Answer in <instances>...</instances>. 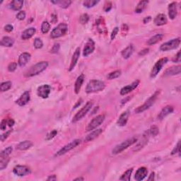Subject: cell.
Here are the masks:
<instances>
[{
	"label": "cell",
	"mask_w": 181,
	"mask_h": 181,
	"mask_svg": "<svg viewBox=\"0 0 181 181\" xmlns=\"http://www.w3.org/2000/svg\"><path fill=\"white\" fill-rule=\"evenodd\" d=\"M48 67V62H40L33 65L27 72L25 73L24 76L26 77H32V76L38 75V74L42 73L44 70L46 69V68Z\"/></svg>",
	"instance_id": "obj_1"
},
{
	"label": "cell",
	"mask_w": 181,
	"mask_h": 181,
	"mask_svg": "<svg viewBox=\"0 0 181 181\" xmlns=\"http://www.w3.org/2000/svg\"><path fill=\"white\" fill-rule=\"evenodd\" d=\"M137 141H138V139L135 137H131L130 139H126L125 141L123 142L122 143L114 147V149L112 150V154L116 155V154H118V153H120L121 152H123L124 150H125V149H127L128 147L132 146L133 144L137 143Z\"/></svg>",
	"instance_id": "obj_2"
},
{
	"label": "cell",
	"mask_w": 181,
	"mask_h": 181,
	"mask_svg": "<svg viewBox=\"0 0 181 181\" xmlns=\"http://www.w3.org/2000/svg\"><path fill=\"white\" fill-rule=\"evenodd\" d=\"M105 87V85L103 81L94 79V80L90 81L89 82L87 83V87H86V92H87V94H92V93L99 92L104 90Z\"/></svg>",
	"instance_id": "obj_3"
},
{
	"label": "cell",
	"mask_w": 181,
	"mask_h": 181,
	"mask_svg": "<svg viewBox=\"0 0 181 181\" xmlns=\"http://www.w3.org/2000/svg\"><path fill=\"white\" fill-rule=\"evenodd\" d=\"M159 94H160L159 90H157V91H156L154 94H153L152 96H151L150 98H149L148 100H147L145 103L143 104V105H141V106H139V107L136 108L135 110V113L139 114V113H143L144 111H145V110H148L149 108L151 107V106L154 104L155 101H157V99Z\"/></svg>",
	"instance_id": "obj_4"
},
{
	"label": "cell",
	"mask_w": 181,
	"mask_h": 181,
	"mask_svg": "<svg viewBox=\"0 0 181 181\" xmlns=\"http://www.w3.org/2000/svg\"><path fill=\"white\" fill-rule=\"evenodd\" d=\"M67 25L64 24V23H62V24H60L57 26L53 29L50 33V37L52 38H58L62 37L67 33Z\"/></svg>",
	"instance_id": "obj_5"
},
{
	"label": "cell",
	"mask_w": 181,
	"mask_h": 181,
	"mask_svg": "<svg viewBox=\"0 0 181 181\" xmlns=\"http://www.w3.org/2000/svg\"><path fill=\"white\" fill-rule=\"evenodd\" d=\"M93 105H94V103H93L92 101L87 102V103L80 110H79L77 113L74 115L73 120H72V122H73V123H76V122H78L80 120L82 119L83 117L87 114L88 112L91 109Z\"/></svg>",
	"instance_id": "obj_6"
},
{
	"label": "cell",
	"mask_w": 181,
	"mask_h": 181,
	"mask_svg": "<svg viewBox=\"0 0 181 181\" xmlns=\"http://www.w3.org/2000/svg\"><path fill=\"white\" fill-rule=\"evenodd\" d=\"M180 44V38H175V39H172L170 41H168L165 43L162 44L160 46V50L163 52L170 51L172 50L176 49L177 47H179Z\"/></svg>",
	"instance_id": "obj_7"
},
{
	"label": "cell",
	"mask_w": 181,
	"mask_h": 181,
	"mask_svg": "<svg viewBox=\"0 0 181 181\" xmlns=\"http://www.w3.org/2000/svg\"><path fill=\"white\" fill-rule=\"evenodd\" d=\"M81 143V140L80 139H74V141H72L70 142V143L67 144V145H65L62 147V149H60L56 153L55 157H60V156H62L67 153V152H69L72 149H74V148H76V146L79 145Z\"/></svg>",
	"instance_id": "obj_8"
},
{
	"label": "cell",
	"mask_w": 181,
	"mask_h": 181,
	"mask_svg": "<svg viewBox=\"0 0 181 181\" xmlns=\"http://www.w3.org/2000/svg\"><path fill=\"white\" fill-rule=\"evenodd\" d=\"M168 59L167 57L161 58L158 61H157V63L154 65V66L153 67V69L151 72V74H150L151 78H155L156 76L158 75V74L159 73L163 67H164V65L168 62Z\"/></svg>",
	"instance_id": "obj_9"
},
{
	"label": "cell",
	"mask_w": 181,
	"mask_h": 181,
	"mask_svg": "<svg viewBox=\"0 0 181 181\" xmlns=\"http://www.w3.org/2000/svg\"><path fill=\"white\" fill-rule=\"evenodd\" d=\"M104 120H105V115H98V116L94 117V118L89 123L87 127V130L88 132H90V131L95 130V129H96L98 126H100L101 124L103 123Z\"/></svg>",
	"instance_id": "obj_10"
},
{
	"label": "cell",
	"mask_w": 181,
	"mask_h": 181,
	"mask_svg": "<svg viewBox=\"0 0 181 181\" xmlns=\"http://www.w3.org/2000/svg\"><path fill=\"white\" fill-rule=\"evenodd\" d=\"M13 172L15 175H17L19 177H23V176L27 175L31 173V169L29 167L26 166H21L18 165L16 166L13 169Z\"/></svg>",
	"instance_id": "obj_11"
},
{
	"label": "cell",
	"mask_w": 181,
	"mask_h": 181,
	"mask_svg": "<svg viewBox=\"0 0 181 181\" xmlns=\"http://www.w3.org/2000/svg\"><path fill=\"white\" fill-rule=\"evenodd\" d=\"M51 92V87L48 84L40 86L37 89V94L42 98H47Z\"/></svg>",
	"instance_id": "obj_12"
},
{
	"label": "cell",
	"mask_w": 181,
	"mask_h": 181,
	"mask_svg": "<svg viewBox=\"0 0 181 181\" xmlns=\"http://www.w3.org/2000/svg\"><path fill=\"white\" fill-rule=\"evenodd\" d=\"M139 84V80H136L134 82H132L131 84H129L126 87H123L120 90V95L121 96H125V95L130 94L132 90H134Z\"/></svg>",
	"instance_id": "obj_13"
},
{
	"label": "cell",
	"mask_w": 181,
	"mask_h": 181,
	"mask_svg": "<svg viewBox=\"0 0 181 181\" xmlns=\"http://www.w3.org/2000/svg\"><path fill=\"white\" fill-rule=\"evenodd\" d=\"M95 50V42L92 39H89L86 43L84 48L83 50V56L88 57L90 54L93 53V52Z\"/></svg>",
	"instance_id": "obj_14"
},
{
	"label": "cell",
	"mask_w": 181,
	"mask_h": 181,
	"mask_svg": "<svg viewBox=\"0 0 181 181\" xmlns=\"http://www.w3.org/2000/svg\"><path fill=\"white\" fill-rule=\"evenodd\" d=\"M148 175V170L145 167H140L136 171L135 179L137 181L143 180Z\"/></svg>",
	"instance_id": "obj_15"
},
{
	"label": "cell",
	"mask_w": 181,
	"mask_h": 181,
	"mask_svg": "<svg viewBox=\"0 0 181 181\" xmlns=\"http://www.w3.org/2000/svg\"><path fill=\"white\" fill-rule=\"evenodd\" d=\"M130 115V111H129V110H126V111H124V113H122V114L120 115V116L119 117V118L117 121V125L120 126V127L125 126L127 123Z\"/></svg>",
	"instance_id": "obj_16"
},
{
	"label": "cell",
	"mask_w": 181,
	"mask_h": 181,
	"mask_svg": "<svg viewBox=\"0 0 181 181\" xmlns=\"http://www.w3.org/2000/svg\"><path fill=\"white\" fill-rule=\"evenodd\" d=\"M79 56H80V48H79V47H77V48L76 49V50L74 51L73 56H72L71 63H70L69 69H68L69 72L72 71V70L74 69V68L75 67L76 64H77Z\"/></svg>",
	"instance_id": "obj_17"
},
{
	"label": "cell",
	"mask_w": 181,
	"mask_h": 181,
	"mask_svg": "<svg viewBox=\"0 0 181 181\" xmlns=\"http://www.w3.org/2000/svg\"><path fill=\"white\" fill-rule=\"evenodd\" d=\"M31 54L28 53H23L21 54L19 57V61H18V64L20 67H24L27 65V63L29 62L31 60Z\"/></svg>",
	"instance_id": "obj_18"
},
{
	"label": "cell",
	"mask_w": 181,
	"mask_h": 181,
	"mask_svg": "<svg viewBox=\"0 0 181 181\" xmlns=\"http://www.w3.org/2000/svg\"><path fill=\"white\" fill-rule=\"evenodd\" d=\"M29 101H30V93H29V91H25L16 103L19 106H24Z\"/></svg>",
	"instance_id": "obj_19"
},
{
	"label": "cell",
	"mask_w": 181,
	"mask_h": 181,
	"mask_svg": "<svg viewBox=\"0 0 181 181\" xmlns=\"http://www.w3.org/2000/svg\"><path fill=\"white\" fill-rule=\"evenodd\" d=\"M174 110V108L173 106L171 105H167L166 107L163 108L161 110V111L160 112L159 114L158 115V119L159 120H161L164 119L165 117L166 116H168V115L171 114L173 112Z\"/></svg>",
	"instance_id": "obj_20"
},
{
	"label": "cell",
	"mask_w": 181,
	"mask_h": 181,
	"mask_svg": "<svg viewBox=\"0 0 181 181\" xmlns=\"http://www.w3.org/2000/svg\"><path fill=\"white\" fill-rule=\"evenodd\" d=\"M178 14L177 9V3L176 2H172L168 5V16L170 19L173 20L175 19Z\"/></svg>",
	"instance_id": "obj_21"
},
{
	"label": "cell",
	"mask_w": 181,
	"mask_h": 181,
	"mask_svg": "<svg viewBox=\"0 0 181 181\" xmlns=\"http://www.w3.org/2000/svg\"><path fill=\"white\" fill-rule=\"evenodd\" d=\"M181 67L180 65L178 66H173L170 68H168L166 71L164 72V76H174L178 75L180 74Z\"/></svg>",
	"instance_id": "obj_22"
},
{
	"label": "cell",
	"mask_w": 181,
	"mask_h": 181,
	"mask_svg": "<svg viewBox=\"0 0 181 181\" xmlns=\"http://www.w3.org/2000/svg\"><path fill=\"white\" fill-rule=\"evenodd\" d=\"M153 22H154L155 25H157L158 26H161L166 24L167 22H168V20H167L166 15L164 14V13H159L155 17Z\"/></svg>",
	"instance_id": "obj_23"
},
{
	"label": "cell",
	"mask_w": 181,
	"mask_h": 181,
	"mask_svg": "<svg viewBox=\"0 0 181 181\" xmlns=\"http://www.w3.org/2000/svg\"><path fill=\"white\" fill-rule=\"evenodd\" d=\"M146 134H147L146 135H144L143 136V139H142L141 141L137 142V144H136V146H135L133 151H139L140 149H142L143 147H144L146 145V144L148 143V141H149V137H147V135H149L148 132H146Z\"/></svg>",
	"instance_id": "obj_24"
},
{
	"label": "cell",
	"mask_w": 181,
	"mask_h": 181,
	"mask_svg": "<svg viewBox=\"0 0 181 181\" xmlns=\"http://www.w3.org/2000/svg\"><path fill=\"white\" fill-rule=\"evenodd\" d=\"M36 32V29L33 27H31V28H27L26 30H25L24 32L22 33L21 35V39L22 40H28L31 38H32L34 35V34Z\"/></svg>",
	"instance_id": "obj_25"
},
{
	"label": "cell",
	"mask_w": 181,
	"mask_h": 181,
	"mask_svg": "<svg viewBox=\"0 0 181 181\" xmlns=\"http://www.w3.org/2000/svg\"><path fill=\"white\" fill-rule=\"evenodd\" d=\"M102 132H103V130L102 129H97V130L93 131V132H90L89 135H88L84 139V142H89L93 141V140H94L96 138L98 137Z\"/></svg>",
	"instance_id": "obj_26"
},
{
	"label": "cell",
	"mask_w": 181,
	"mask_h": 181,
	"mask_svg": "<svg viewBox=\"0 0 181 181\" xmlns=\"http://www.w3.org/2000/svg\"><path fill=\"white\" fill-rule=\"evenodd\" d=\"M83 81H84V75L83 74H81L76 79L75 84H74V92H75L76 94H78L80 92L81 88L82 87Z\"/></svg>",
	"instance_id": "obj_27"
},
{
	"label": "cell",
	"mask_w": 181,
	"mask_h": 181,
	"mask_svg": "<svg viewBox=\"0 0 181 181\" xmlns=\"http://www.w3.org/2000/svg\"><path fill=\"white\" fill-rule=\"evenodd\" d=\"M14 43V40L9 36H4L1 40V45L3 47H12Z\"/></svg>",
	"instance_id": "obj_28"
},
{
	"label": "cell",
	"mask_w": 181,
	"mask_h": 181,
	"mask_svg": "<svg viewBox=\"0 0 181 181\" xmlns=\"http://www.w3.org/2000/svg\"><path fill=\"white\" fill-rule=\"evenodd\" d=\"M24 5V1L22 0H13L10 3L9 7L13 11H19Z\"/></svg>",
	"instance_id": "obj_29"
},
{
	"label": "cell",
	"mask_w": 181,
	"mask_h": 181,
	"mask_svg": "<svg viewBox=\"0 0 181 181\" xmlns=\"http://www.w3.org/2000/svg\"><path fill=\"white\" fill-rule=\"evenodd\" d=\"M163 37H164V35H163V34H161V33L157 34V35H153L151 38H149L148 41H147V44H148V45H153L157 44L162 40Z\"/></svg>",
	"instance_id": "obj_30"
},
{
	"label": "cell",
	"mask_w": 181,
	"mask_h": 181,
	"mask_svg": "<svg viewBox=\"0 0 181 181\" xmlns=\"http://www.w3.org/2000/svg\"><path fill=\"white\" fill-rule=\"evenodd\" d=\"M133 52H134V47H133L132 45H130L129 46L126 47L125 49H124L123 51H122V56L123 57L124 59H128L130 58L131 55H132Z\"/></svg>",
	"instance_id": "obj_31"
},
{
	"label": "cell",
	"mask_w": 181,
	"mask_h": 181,
	"mask_svg": "<svg viewBox=\"0 0 181 181\" xmlns=\"http://www.w3.org/2000/svg\"><path fill=\"white\" fill-rule=\"evenodd\" d=\"M53 4H57L60 8L62 9H67L71 5L72 3V1L70 0H60V1H51Z\"/></svg>",
	"instance_id": "obj_32"
},
{
	"label": "cell",
	"mask_w": 181,
	"mask_h": 181,
	"mask_svg": "<svg viewBox=\"0 0 181 181\" xmlns=\"http://www.w3.org/2000/svg\"><path fill=\"white\" fill-rule=\"evenodd\" d=\"M32 146H33V142L26 140V141L21 142V143H19V145L17 146V149L21 151H25V150H27V149H30Z\"/></svg>",
	"instance_id": "obj_33"
},
{
	"label": "cell",
	"mask_w": 181,
	"mask_h": 181,
	"mask_svg": "<svg viewBox=\"0 0 181 181\" xmlns=\"http://www.w3.org/2000/svg\"><path fill=\"white\" fill-rule=\"evenodd\" d=\"M148 4L149 1H140L135 9V12L137 13H142L146 8V6L148 5Z\"/></svg>",
	"instance_id": "obj_34"
},
{
	"label": "cell",
	"mask_w": 181,
	"mask_h": 181,
	"mask_svg": "<svg viewBox=\"0 0 181 181\" xmlns=\"http://www.w3.org/2000/svg\"><path fill=\"white\" fill-rule=\"evenodd\" d=\"M132 172H133V168H132L127 170V171L124 172L123 175H122L120 178V180H124V181H130Z\"/></svg>",
	"instance_id": "obj_35"
},
{
	"label": "cell",
	"mask_w": 181,
	"mask_h": 181,
	"mask_svg": "<svg viewBox=\"0 0 181 181\" xmlns=\"http://www.w3.org/2000/svg\"><path fill=\"white\" fill-rule=\"evenodd\" d=\"M9 161V157H0V170L1 171L7 167Z\"/></svg>",
	"instance_id": "obj_36"
},
{
	"label": "cell",
	"mask_w": 181,
	"mask_h": 181,
	"mask_svg": "<svg viewBox=\"0 0 181 181\" xmlns=\"http://www.w3.org/2000/svg\"><path fill=\"white\" fill-rule=\"evenodd\" d=\"M99 3V1L96 0H86L83 2V5L87 8H92Z\"/></svg>",
	"instance_id": "obj_37"
},
{
	"label": "cell",
	"mask_w": 181,
	"mask_h": 181,
	"mask_svg": "<svg viewBox=\"0 0 181 181\" xmlns=\"http://www.w3.org/2000/svg\"><path fill=\"white\" fill-rule=\"evenodd\" d=\"M120 75H121L120 70H116V71L110 72V73L108 74L107 76V78L108 79H109V80H112V79H115L120 77Z\"/></svg>",
	"instance_id": "obj_38"
},
{
	"label": "cell",
	"mask_w": 181,
	"mask_h": 181,
	"mask_svg": "<svg viewBox=\"0 0 181 181\" xmlns=\"http://www.w3.org/2000/svg\"><path fill=\"white\" fill-rule=\"evenodd\" d=\"M11 85L12 83L11 81H5L1 83V87H0V89H1L2 92H5L9 90L11 88Z\"/></svg>",
	"instance_id": "obj_39"
},
{
	"label": "cell",
	"mask_w": 181,
	"mask_h": 181,
	"mask_svg": "<svg viewBox=\"0 0 181 181\" xmlns=\"http://www.w3.org/2000/svg\"><path fill=\"white\" fill-rule=\"evenodd\" d=\"M12 146H8L7 148L4 149L3 151H2L1 153H0V157H9V155L12 153Z\"/></svg>",
	"instance_id": "obj_40"
},
{
	"label": "cell",
	"mask_w": 181,
	"mask_h": 181,
	"mask_svg": "<svg viewBox=\"0 0 181 181\" xmlns=\"http://www.w3.org/2000/svg\"><path fill=\"white\" fill-rule=\"evenodd\" d=\"M50 29V24L47 21L42 22V24L41 25V32L45 34L49 32Z\"/></svg>",
	"instance_id": "obj_41"
},
{
	"label": "cell",
	"mask_w": 181,
	"mask_h": 181,
	"mask_svg": "<svg viewBox=\"0 0 181 181\" xmlns=\"http://www.w3.org/2000/svg\"><path fill=\"white\" fill-rule=\"evenodd\" d=\"M158 132H159V130L158 127L156 125H153L151 127V128L148 130V134L151 136H157Z\"/></svg>",
	"instance_id": "obj_42"
},
{
	"label": "cell",
	"mask_w": 181,
	"mask_h": 181,
	"mask_svg": "<svg viewBox=\"0 0 181 181\" xmlns=\"http://www.w3.org/2000/svg\"><path fill=\"white\" fill-rule=\"evenodd\" d=\"M89 21V16L87 14V13H83L79 18V22L81 23V24H87Z\"/></svg>",
	"instance_id": "obj_43"
},
{
	"label": "cell",
	"mask_w": 181,
	"mask_h": 181,
	"mask_svg": "<svg viewBox=\"0 0 181 181\" xmlns=\"http://www.w3.org/2000/svg\"><path fill=\"white\" fill-rule=\"evenodd\" d=\"M34 47H35L36 49H40L42 48V46H43V42L40 38H35V40H34Z\"/></svg>",
	"instance_id": "obj_44"
},
{
	"label": "cell",
	"mask_w": 181,
	"mask_h": 181,
	"mask_svg": "<svg viewBox=\"0 0 181 181\" xmlns=\"http://www.w3.org/2000/svg\"><path fill=\"white\" fill-rule=\"evenodd\" d=\"M57 134V131L56 130H52L51 132H50L49 133H47V135H46V137H45V139L46 140H51L52 139H53L54 137Z\"/></svg>",
	"instance_id": "obj_45"
},
{
	"label": "cell",
	"mask_w": 181,
	"mask_h": 181,
	"mask_svg": "<svg viewBox=\"0 0 181 181\" xmlns=\"http://www.w3.org/2000/svg\"><path fill=\"white\" fill-rule=\"evenodd\" d=\"M180 152V141H178L177 145L175 146V148L171 151V155H175L176 153Z\"/></svg>",
	"instance_id": "obj_46"
},
{
	"label": "cell",
	"mask_w": 181,
	"mask_h": 181,
	"mask_svg": "<svg viewBox=\"0 0 181 181\" xmlns=\"http://www.w3.org/2000/svg\"><path fill=\"white\" fill-rule=\"evenodd\" d=\"M17 18L19 20H20V21H23V20H24L25 18H26V12L24 11H19V12L17 13Z\"/></svg>",
	"instance_id": "obj_47"
},
{
	"label": "cell",
	"mask_w": 181,
	"mask_h": 181,
	"mask_svg": "<svg viewBox=\"0 0 181 181\" xmlns=\"http://www.w3.org/2000/svg\"><path fill=\"white\" fill-rule=\"evenodd\" d=\"M17 63H16V62H11V63H10L9 65L8 70L10 72H14L16 69H17Z\"/></svg>",
	"instance_id": "obj_48"
},
{
	"label": "cell",
	"mask_w": 181,
	"mask_h": 181,
	"mask_svg": "<svg viewBox=\"0 0 181 181\" xmlns=\"http://www.w3.org/2000/svg\"><path fill=\"white\" fill-rule=\"evenodd\" d=\"M118 31H119V28L118 27H115V28H113V30L112 31V33H111V35H110V38H111V40H113L116 37L117 34L118 33Z\"/></svg>",
	"instance_id": "obj_49"
},
{
	"label": "cell",
	"mask_w": 181,
	"mask_h": 181,
	"mask_svg": "<svg viewBox=\"0 0 181 181\" xmlns=\"http://www.w3.org/2000/svg\"><path fill=\"white\" fill-rule=\"evenodd\" d=\"M59 50H60V44H59V43H55V45H53V48L51 49L50 53H54V54L57 53L58 51H59Z\"/></svg>",
	"instance_id": "obj_50"
},
{
	"label": "cell",
	"mask_w": 181,
	"mask_h": 181,
	"mask_svg": "<svg viewBox=\"0 0 181 181\" xmlns=\"http://www.w3.org/2000/svg\"><path fill=\"white\" fill-rule=\"evenodd\" d=\"M111 9H112L111 2H106L105 5H104V8H103L104 11H105V12H108V11H109Z\"/></svg>",
	"instance_id": "obj_51"
},
{
	"label": "cell",
	"mask_w": 181,
	"mask_h": 181,
	"mask_svg": "<svg viewBox=\"0 0 181 181\" xmlns=\"http://www.w3.org/2000/svg\"><path fill=\"white\" fill-rule=\"evenodd\" d=\"M6 125H8V124H7V120L4 119L2 121L1 124H0V128H1L2 130H5L6 127Z\"/></svg>",
	"instance_id": "obj_52"
},
{
	"label": "cell",
	"mask_w": 181,
	"mask_h": 181,
	"mask_svg": "<svg viewBox=\"0 0 181 181\" xmlns=\"http://www.w3.org/2000/svg\"><path fill=\"white\" fill-rule=\"evenodd\" d=\"M11 132V130H9V131H7V132H6L5 133H4V134L2 135H1V142H4V140H5L6 138L9 137V136Z\"/></svg>",
	"instance_id": "obj_53"
},
{
	"label": "cell",
	"mask_w": 181,
	"mask_h": 181,
	"mask_svg": "<svg viewBox=\"0 0 181 181\" xmlns=\"http://www.w3.org/2000/svg\"><path fill=\"white\" fill-rule=\"evenodd\" d=\"M13 27L12 25H11V24L6 25V26L4 27V30H5V31H6V32H8V33L11 32V31H13Z\"/></svg>",
	"instance_id": "obj_54"
},
{
	"label": "cell",
	"mask_w": 181,
	"mask_h": 181,
	"mask_svg": "<svg viewBox=\"0 0 181 181\" xmlns=\"http://www.w3.org/2000/svg\"><path fill=\"white\" fill-rule=\"evenodd\" d=\"M180 51L178 52V53H177V55H176V56L175 57V58L173 59V61L174 62H180Z\"/></svg>",
	"instance_id": "obj_55"
},
{
	"label": "cell",
	"mask_w": 181,
	"mask_h": 181,
	"mask_svg": "<svg viewBox=\"0 0 181 181\" xmlns=\"http://www.w3.org/2000/svg\"><path fill=\"white\" fill-rule=\"evenodd\" d=\"M149 48H144V50H142L139 53V55L140 56H144L146 55L147 53H149Z\"/></svg>",
	"instance_id": "obj_56"
},
{
	"label": "cell",
	"mask_w": 181,
	"mask_h": 181,
	"mask_svg": "<svg viewBox=\"0 0 181 181\" xmlns=\"http://www.w3.org/2000/svg\"><path fill=\"white\" fill-rule=\"evenodd\" d=\"M51 22L53 24H56L57 22V16L55 13H53L51 15Z\"/></svg>",
	"instance_id": "obj_57"
},
{
	"label": "cell",
	"mask_w": 181,
	"mask_h": 181,
	"mask_svg": "<svg viewBox=\"0 0 181 181\" xmlns=\"http://www.w3.org/2000/svg\"><path fill=\"white\" fill-rule=\"evenodd\" d=\"M151 21V17L150 16H149V17H146L144 18L143 20V23L144 24H148V23H149Z\"/></svg>",
	"instance_id": "obj_58"
},
{
	"label": "cell",
	"mask_w": 181,
	"mask_h": 181,
	"mask_svg": "<svg viewBox=\"0 0 181 181\" xmlns=\"http://www.w3.org/2000/svg\"><path fill=\"white\" fill-rule=\"evenodd\" d=\"M14 123H15V122L13 119L10 118V119L7 120V124H8L9 127H12L13 124H14Z\"/></svg>",
	"instance_id": "obj_59"
},
{
	"label": "cell",
	"mask_w": 181,
	"mask_h": 181,
	"mask_svg": "<svg viewBox=\"0 0 181 181\" xmlns=\"http://www.w3.org/2000/svg\"><path fill=\"white\" fill-rule=\"evenodd\" d=\"M47 181H54V180H57V177L55 175H50L48 178H47Z\"/></svg>",
	"instance_id": "obj_60"
},
{
	"label": "cell",
	"mask_w": 181,
	"mask_h": 181,
	"mask_svg": "<svg viewBox=\"0 0 181 181\" xmlns=\"http://www.w3.org/2000/svg\"><path fill=\"white\" fill-rule=\"evenodd\" d=\"M154 176H155V173H153V172H152V173L150 174V176L149 177L148 180H152L153 181V180H154Z\"/></svg>",
	"instance_id": "obj_61"
},
{
	"label": "cell",
	"mask_w": 181,
	"mask_h": 181,
	"mask_svg": "<svg viewBox=\"0 0 181 181\" xmlns=\"http://www.w3.org/2000/svg\"><path fill=\"white\" fill-rule=\"evenodd\" d=\"M131 98H130V97H127V98H126L125 99H124V100H123L122 101V104H124V103H126L129 100H130Z\"/></svg>",
	"instance_id": "obj_62"
},
{
	"label": "cell",
	"mask_w": 181,
	"mask_h": 181,
	"mask_svg": "<svg viewBox=\"0 0 181 181\" xmlns=\"http://www.w3.org/2000/svg\"><path fill=\"white\" fill-rule=\"evenodd\" d=\"M84 180V178H76L74 179V180Z\"/></svg>",
	"instance_id": "obj_63"
}]
</instances>
